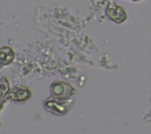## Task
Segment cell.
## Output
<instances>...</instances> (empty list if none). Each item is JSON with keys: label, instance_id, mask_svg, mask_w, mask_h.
<instances>
[{"label": "cell", "instance_id": "obj_1", "mask_svg": "<svg viewBox=\"0 0 151 134\" xmlns=\"http://www.w3.org/2000/svg\"><path fill=\"white\" fill-rule=\"evenodd\" d=\"M51 93L58 99H67L73 94V88L65 82H55L51 86Z\"/></svg>", "mask_w": 151, "mask_h": 134}, {"label": "cell", "instance_id": "obj_2", "mask_svg": "<svg viewBox=\"0 0 151 134\" xmlns=\"http://www.w3.org/2000/svg\"><path fill=\"white\" fill-rule=\"evenodd\" d=\"M106 14H107V16H109L112 21H114V22H117V24H122V22L125 21L126 18H127L125 11H124L122 7L116 6V5H110V6L107 7V9H106Z\"/></svg>", "mask_w": 151, "mask_h": 134}, {"label": "cell", "instance_id": "obj_3", "mask_svg": "<svg viewBox=\"0 0 151 134\" xmlns=\"http://www.w3.org/2000/svg\"><path fill=\"white\" fill-rule=\"evenodd\" d=\"M31 96V92L28 88L26 87H18L15 88L12 94H11V98L13 101H17V102H21V101H25L27 100L28 98Z\"/></svg>", "mask_w": 151, "mask_h": 134}, {"label": "cell", "instance_id": "obj_4", "mask_svg": "<svg viewBox=\"0 0 151 134\" xmlns=\"http://www.w3.org/2000/svg\"><path fill=\"white\" fill-rule=\"evenodd\" d=\"M14 59V52L11 47H1L0 48V63L8 65Z\"/></svg>", "mask_w": 151, "mask_h": 134}, {"label": "cell", "instance_id": "obj_5", "mask_svg": "<svg viewBox=\"0 0 151 134\" xmlns=\"http://www.w3.org/2000/svg\"><path fill=\"white\" fill-rule=\"evenodd\" d=\"M45 107H46V109H48L50 112L57 113V114H64V113H66V110H67L64 105H60V103H58V102H55V101H52V100L46 101V102H45Z\"/></svg>", "mask_w": 151, "mask_h": 134}, {"label": "cell", "instance_id": "obj_6", "mask_svg": "<svg viewBox=\"0 0 151 134\" xmlns=\"http://www.w3.org/2000/svg\"><path fill=\"white\" fill-rule=\"evenodd\" d=\"M8 91H9V85H8V81H7L5 78L0 79V100H2V99H4V98L7 95Z\"/></svg>", "mask_w": 151, "mask_h": 134}, {"label": "cell", "instance_id": "obj_7", "mask_svg": "<svg viewBox=\"0 0 151 134\" xmlns=\"http://www.w3.org/2000/svg\"><path fill=\"white\" fill-rule=\"evenodd\" d=\"M133 1H136V0H133Z\"/></svg>", "mask_w": 151, "mask_h": 134}]
</instances>
